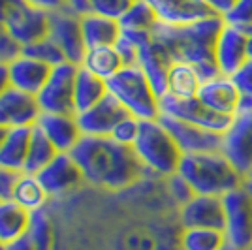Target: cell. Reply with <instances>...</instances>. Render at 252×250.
I'll list each match as a JSON object with an SVG mask.
<instances>
[{
    "instance_id": "cell-1",
    "label": "cell",
    "mask_w": 252,
    "mask_h": 250,
    "mask_svg": "<svg viewBox=\"0 0 252 250\" xmlns=\"http://www.w3.org/2000/svg\"><path fill=\"white\" fill-rule=\"evenodd\" d=\"M70 155L87 185L109 192L126 190L147 173L134 149L121 145L111 137L83 136Z\"/></svg>"
},
{
    "instance_id": "cell-2",
    "label": "cell",
    "mask_w": 252,
    "mask_h": 250,
    "mask_svg": "<svg viewBox=\"0 0 252 250\" xmlns=\"http://www.w3.org/2000/svg\"><path fill=\"white\" fill-rule=\"evenodd\" d=\"M222 27L224 19L215 15L185 27L158 25L153 32V38L166 47L173 61L196 66L203 79H207L219 73L215 62V45Z\"/></svg>"
},
{
    "instance_id": "cell-3",
    "label": "cell",
    "mask_w": 252,
    "mask_h": 250,
    "mask_svg": "<svg viewBox=\"0 0 252 250\" xmlns=\"http://www.w3.org/2000/svg\"><path fill=\"white\" fill-rule=\"evenodd\" d=\"M177 173L189 183L196 194L226 196L245 185V177L226 158L224 153L183 155Z\"/></svg>"
},
{
    "instance_id": "cell-4",
    "label": "cell",
    "mask_w": 252,
    "mask_h": 250,
    "mask_svg": "<svg viewBox=\"0 0 252 250\" xmlns=\"http://www.w3.org/2000/svg\"><path fill=\"white\" fill-rule=\"evenodd\" d=\"M107 94H111L134 119L153 121L160 117V96L137 64L125 66L115 73L107 81Z\"/></svg>"
},
{
    "instance_id": "cell-5",
    "label": "cell",
    "mask_w": 252,
    "mask_h": 250,
    "mask_svg": "<svg viewBox=\"0 0 252 250\" xmlns=\"http://www.w3.org/2000/svg\"><path fill=\"white\" fill-rule=\"evenodd\" d=\"M132 149L147 173H155L164 179L177 173L183 158L175 139L169 136V132L158 119L139 123V134Z\"/></svg>"
},
{
    "instance_id": "cell-6",
    "label": "cell",
    "mask_w": 252,
    "mask_h": 250,
    "mask_svg": "<svg viewBox=\"0 0 252 250\" xmlns=\"http://www.w3.org/2000/svg\"><path fill=\"white\" fill-rule=\"evenodd\" d=\"M224 201V235L228 245L239 250L252 247V194L239 187L222 196Z\"/></svg>"
},
{
    "instance_id": "cell-7",
    "label": "cell",
    "mask_w": 252,
    "mask_h": 250,
    "mask_svg": "<svg viewBox=\"0 0 252 250\" xmlns=\"http://www.w3.org/2000/svg\"><path fill=\"white\" fill-rule=\"evenodd\" d=\"M222 153L245 179L252 173V98H243L241 109L224 134Z\"/></svg>"
},
{
    "instance_id": "cell-8",
    "label": "cell",
    "mask_w": 252,
    "mask_h": 250,
    "mask_svg": "<svg viewBox=\"0 0 252 250\" xmlns=\"http://www.w3.org/2000/svg\"><path fill=\"white\" fill-rule=\"evenodd\" d=\"M4 29L19 47H27L47 36L49 11L36 8L27 0H13L11 8L4 17Z\"/></svg>"
},
{
    "instance_id": "cell-9",
    "label": "cell",
    "mask_w": 252,
    "mask_h": 250,
    "mask_svg": "<svg viewBox=\"0 0 252 250\" xmlns=\"http://www.w3.org/2000/svg\"><path fill=\"white\" fill-rule=\"evenodd\" d=\"M77 64L63 62L51 68L42 91L36 94V100L42 113H74V83Z\"/></svg>"
},
{
    "instance_id": "cell-10",
    "label": "cell",
    "mask_w": 252,
    "mask_h": 250,
    "mask_svg": "<svg viewBox=\"0 0 252 250\" xmlns=\"http://www.w3.org/2000/svg\"><path fill=\"white\" fill-rule=\"evenodd\" d=\"M158 121L175 139L183 155H200V153H220L224 145V134L211 132L177 117L160 113Z\"/></svg>"
},
{
    "instance_id": "cell-11",
    "label": "cell",
    "mask_w": 252,
    "mask_h": 250,
    "mask_svg": "<svg viewBox=\"0 0 252 250\" xmlns=\"http://www.w3.org/2000/svg\"><path fill=\"white\" fill-rule=\"evenodd\" d=\"M160 113L177 117L181 121H187L211 132H219V134H226L233 121V117H226V115L213 111L198 96L196 98H173L166 94L160 98Z\"/></svg>"
},
{
    "instance_id": "cell-12",
    "label": "cell",
    "mask_w": 252,
    "mask_h": 250,
    "mask_svg": "<svg viewBox=\"0 0 252 250\" xmlns=\"http://www.w3.org/2000/svg\"><path fill=\"white\" fill-rule=\"evenodd\" d=\"M47 36L61 47L66 61L74 64H81L83 55L87 51L81 34V15L70 10L68 6L49 11V29Z\"/></svg>"
},
{
    "instance_id": "cell-13",
    "label": "cell",
    "mask_w": 252,
    "mask_h": 250,
    "mask_svg": "<svg viewBox=\"0 0 252 250\" xmlns=\"http://www.w3.org/2000/svg\"><path fill=\"white\" fill-rule=\"evenodd\" d=\"M247 40H249L247 32L224 23L215 45V62L219 73L233 77L241 70L243 64L249 61Z\"/></svg>"
},
{
    "instance_id": "cell-14",
    "label": "cell",
    "mask_w": 252,
    "mask_h": 250,
    "mask_svg": "<svg viewBox=\"0 0 252 250\" xmlns=\"http://www.w3.org/2000/svg\"><path fill=\"white\" fill-rule=\"evenodd\" d=\"M198 98L213 111L226 117H235L243 104V94L233 77L222 73L203 79L198 91Z\"/></svg>"
},
{
    "instance_id": "cell-15",
    "label": "cell",
    "mask_w": 252,
    "mask_h": 250,
    "mask_svg": "<svg viewBox=\"0 0 252 250\" xmlns=\"http://www.w3.org/2000/svg\"><path fill=\"white\" fill-rule=\"evenodd\" d=\"M181 228H207L224 231V201L220 196L194 194L179 207Z\"/></svg>"
},
{
    "instance_id": "cell-16",
    "label": "cell",
    "mask_w": 252,
    "mask_h": 250,
    "mask_svg": "<svg viewBox=\"0 0 252 250\" xmlns=\"http://www.w3.org/2000/svg\"><path fill=\"white\" fill-rule=\"evenodd\" d=\"M125 117H128L125 107L119 104L111 94H107L104 100H100L91 109L75 115L81 134L94 137H109L111 132H113V128Z\"/></svg>"
},
{
    "instance_id": "cell-17",
    "label": "cell",
    "mask_w": 252,
    "mask_h": 250,
    "mask_svg": "<svg viewBox=\"0 0 252 250\" xmlns=\"http://www.w3.org/2000/svg\"><path fill=\"white\" fill-rule=\"evenodd\" d=\"M36 177L40 179L49 198L64 196L72 192L75 187H79L81 183H85L81 169L77 167L75 160L68 153H59Z\"/></svg>"
},
{
    "instance_id": "cell-18",
    "label": "cell",
    "mask_w": 252,
    "mask_h": 250,
    "mask_svg": "<svg viewBox=\"0 0 252 250\" xmlns=\"http://www.w3.org/2000/svg\"><path fill=\"white\" fill-rule=\"evenodd\" d=\"M40 113L42 111L38 100L32 94L23 93L13 87L0 94V126L6 130L34 126Z\"/></svg>"
},
{
    "instance_id": "cell-19",
    "label": "cell",
    "mask_w": 252,
    "mask_h": 250,
    "mask_svg": "<svg viewBox=\"0 0 252 250\" xmlns=\"http://www.w3.org/2000/svg\"><path fill=\"white\" fill-rule=\"evenodd\" d=\"M145 2L157 13L158 23L166 27H185L215 17V13L207 8L203 0H145Z\"/></svg>"
},
{
    "instance_id": "cell-20",
    "label": "cell",
    "mask_w": 252,
    "mask_h": 250,
    "mask_svg": "<svg viewBox=\"0 0 252 250\" xmlns=\"http://www.w3.org/2000/svg\"><path fill=\"white\" fill-rule=\"evenodd\" d=\"M36 128L42 132L45 139L55 147L57 153H72L74 147L83 137L75 115L68 113H40Z\"/></svg>"
},
{
    "instance_id": "cell-21",
    "label": "cell",
    "mask_w": 252,
    "mask_h": 250,
    "mask_svg": "<svg viewBox=\"0 0 252 250\" xmlns=\"http://www.w3.org/2000/svg\"><path fill=\"white\" fill-rule=\"evenodd\" d=\"M8 73H10V87L36 96L47 81L51 66L40 62L21 51L8 62Z\"/></svg>"
},
{
    "instance_id": "cell-22",
    "label": "cell",
    "mask_w": 252,
    "mask_h": 250,
    "mask_svg": "<svg viewBox=\"0 0 252 250\" xmlns=\"http://www.w3.org/2000/svg\"><path fill=\"white\" fill-rule=\"evenodd\" d=\"M173 64L171 55L166 51V47L155 38H151L147 43L139 47L137 66L145 72L151 85L155 87L157 94L162 98L166 94V81H168V70Z\"/></svg>"
},
{
    "instance_id": "cell-23",
    "label": "cell",
    "mask_w": 252,
    "mask_h": 250,
    "mask_svg": "<svg viewBox=\"0 0 252 250\" xmlns=\"http://www.w3.org/2000/svg\"><path fill=\"white\" fill-rule=\"evenodd\" d=\"M81 34L87 49L115 45L117 40L121 38V25L117 19L94 11H87L81 15Z\"/></svg>"
},
{
    "instance_id": "cell-24",
    "label": "cell",
    "mask_w": 252,
    "mask_h": 250,
    "mask_svg": "<svg viewBox=\"0 0 252 250\" xmlns=\"http://www.w3.org/2000/svg\"><path fill=\"white\" fill-rule=\"evenodd\" d=\"M32 126L11 128L6 132V137L0 145V169L23 173L27 164V153L31 145Z\"/></svg>"
},
{
    "instance_id": "cell-25",
    "label": "cell",
    "mask_w": 252,
    "mask_h": 250,
    "mask_svg": "<svg viewBox=\"0 0 252 250\" xmlns=\"http://www.w3.org/2000/svg\"><path fill=\"white\" fill-rule=\"evenodd\" d=\"M32 215L13 199H0V245L6 247L27 237Z\"/></svg>"
},
{
    "instance_id": "cell-26",
    "label": "cell",
    "mask_w": 252,
    "mask_h": 250,
    "mask_svg": "<svg viewBox=\"0 0 252 250\" xmlns=\"http://www.w3.org/2000/svg\"><path fill=\"white\" fill-rule=\"evenodd\" d=\"M201 83H203V75L196 66H192L189 62H181V61H173V64L168 70L166 94L173 96V98H196Z\"/></svg>"
},
{
    "instance_id": "cell-27",
    "label": "cell",
    "mask_w": 252,
    "mask_h": 250,
    "mask_svg": "<svg viewBox=\"0 0 252 250\" xmlns=\"http://www.w3.org/2000/svg\"><path fill=\"white\" fill-rule=\"evenodd\" d=\"M107 96V81L96 77L85 68H77L74 83V113H83Z\"/></svg>"
},
{
    "instance_id": "cell-28",
    "label": "cell",
    "mask_w": 252,
    "mask_h": 250,
    "mask_svg": "<svg viewBox=\"0 0 252 250\" xmlns=\"http://www.w3.org/2000/svg\"><path fill=\"white\" fill-rule=\"evenodd\" d=\"M87 72L94 73L96 77L109 81L115 73L125 68V62L121 59L115 45H105V47H93L87 49L83 55V61L79 64Z\"/></svg>"
},
{
    "instance_id": "cell-29",
    "label": "cell",
    "mask_w": 252,
    "mask_h": 250,
    "mask_svg": "<svg viewBox=\"0 0 252 250\" xmlns=\"http://www.w3.org/2000/svg\"><path fill=\"white\" fill-rule=\"evenodd\" d=\"M11 199L32 215V213H38V211H42L45 207V203L49 199V194L45 192V188L42 187L40 179L36 177V175L21 173L19 179H17V183H15Z\"/></svg>"
},
{
    "instance_id": "cell-30",
    "label": "cell",
    "mask_w": 252,
    "mask_h": 250,
    "mask_svg": "<svg viewBox=\"0 0 252 250\" xmlns=\"http://www.w3.org/2000/svg\"><path fill=\"white\" fill-rule=\"evenodd\" d=\"M228 239L220 229L207 228H181L179 250H224Z\"/></svg>"
},
{
    "instance_id": "cell-31",
    "label": "cell",
    "mask_w": 252,
    "mask_h": 250,
    "mask_svg": "<svg viewBox=\"0 0 252 250\" xmlns=\"http://www.w3.org/2000/svg\"><path fill=\"white\" fill-rule=\"evenodd\" d=\"M121 31L130 32H155L158 25L157 13L145 0H132L125 15L119 19Z\"/></svg>"
},
{
    "instance_id": "cell-32",
    "label": "cell",
    "mask_w": 252,
    "mask_h": 250,
    "mask_svg": "<svg viewBox=\"0 0 252 250\" xmlns=\"http://www.w3.org/2000/svg\"><path fill=\"white\" fill-rule=\"evenodd\" d=\"M57 155H59V153L55 151V147L45 139V136H43L36 126H32L31 145H29L27 164H25V171H23V173L38 175V173H40L43 167L47 166Z\"/></svg>"
},
{
    "instance_id": "cell-33",
    "label": "cell",
    "mask_w": 252,
    "mask_h": 250,
    "mask_svg": "<svg viewBox=\"0 0 252 250\" xmlns=\"http://www.w3.org/2000/svg\"><path fill=\"white\" fill-rule=\"evenodd\" d=\"M27 239L31 241L34 250H51L53 249V226L51 220L42 211L32 213L31 228L27 233Z\"/></svg>"
},
{
    "instance_id": "cell-34",
    "label": "cell",
    "mask_w": 252,
    "mask_h": 250,
    "mask_svg": "<svg viewBox=\"0 0 252 250\" xmlns=\"http://www.w3.org/2000/svg\"><path fill=\"white\" fill-rule=\"evenodd\" d=\"M21 51L25 53V55H29V57H32V59L40 61V62L51 66V68L66 62L64 53L61 51V47L53 42L49 36H45V38H42V40H38V42H34V43H31V45H27V47H23Z\"/></svg>"
},
{
    "instance_id": "cell-35",
    "label": "cell",
    "mask_w": 252,
    "mask_h": 250,
    "mask_svg": "<svg viewBox=\"0 0 252 250\" xmlns=\"http://www.w3.org/2000/svg\"><path fill=\"white\" fill-rule=\"evenodd\" d=\"M139 119H134V117H125L119 125L113 128V132H111V139L117 141V143H121V145H126V147H134L137 139V134H139Z\"/></svg>"
},
{
    "instance_id": "cell-36",
    "label": "cell",
    "mask_w": 252,
    "mask_h": 250,
    "mask_svg": "<svg viewBox=\"0 0 252 250\" xmlns=\"http://www.w3.org/2000/svg\"><path fill=\"white\" fill-rule=\"evenodd\" d=\"M224 23L252 34V0H239L235 8L224 17Z\"/></svg>"
},
{
    "instance_id": "cell-37",
    "label": "cell",
    "mask_w": 252,
    "mask_h": 250,
    "mask_svg": "<svg viewBox=\"0 0 252 250\" xmlns=\"http://www.w3.org/2000/svg\"><path fill=\"white\" fill-rule=\"evenodd\" d=\"M130 2L132 0H89V10L119 21L128 10Z\"/></svg>"
},
{
    "instance_id": "cell-38",
    "label": "cell",
    "mask_w": 252,
    "mask_h": 250,
    "mask_svg": "<svg viewBox=\"0 0 252 250\" xmlns=\"http://www.w3.org/2000/svg\"><path fill=\"white\" fill-rule=\"evenodd\" d=\"M168 179V192L169 196L173 198V201L177 203L179 207H183L189 199L194 198V190H192V187H190L189 183L185 181V179L181 177L179 173H173V175H169Z\"/></svg>"
},
{
    "instance_id": "cell-39",
    "label": "cell",
    "mask_w": 252,
    "mask_h": 250,
    "mask_svg": "<svg viewBox=\"0 0 252 250\" xmlns=\"http://www.w3.org/2000/svg\"><path fill=\"white\" fill-rule=\"evenodd\" d=\"M21 53V47L15 43L8 31L4 29V25L0 23V62L8 64L11 59H15Z\"/></svg>"
},
{
    "instance_id": "cell-40",
    "label": "cell",
    "mask_w": 252,
    "mask_h": 250,
    "mask_svg": "<svg viewBox=\"0 0 252 250\" xmlns=\"http://www.w3.org/2000/svg\"><path fill=\"white\" fill-rule=\"evenodd\" d=\"M233 81L237 83L243 98H252V59L241 66V70L233 75Z\"/></svg>"
},
{
    "instance_id": "cell-41",
    "label": "cell",
    "mask_w": 252,
    "mask_h": 250,
    "mask_svg": "<svg viewBox=\"0 0 252 250\" xmlns=\"http://www.w3.org/2000/svg\"><path fill=\"white\" fill-rule=\"evenodd\" d=\"M21 173H13V171H6L0 169V199H11L15 183Z\"/></svg>"
},
{
    "instance_id": "cell-42",
    "label": "cell",
    "mask_w": 252,
    "mask_h": 250,
    "mask_svg": "<svg viewBox=\"0 0 252 250\" xmlns=\"http://www.w3.org/2000/svg\"><path fill=\"white\" fill-rule=\"evenodd\" d=\"M203 2L207 4V8H209L215 15H219V17L224 19V17L235 8V4H237L239 0H203Z\"/></svg>"
},
{
    "instance_id": "cell-43",
    "label": "cell",
    "mask_w": 252,
    "mask_h": 250,
    "mask_svg": "<svg viewBox=\"0 0 252 250\" xmlns=\"http://www.w3.org/2000/svg\"><path fill=\"white\" fill-rule=\"evenodd\" d=\"M27 2L36 6V8H42L45 11H55L66 6V0H27Z\"/></svg>"
},
{
    "instance_id": "cell-44",
    "label": "cell",
    "mask_w": 252,
    "mask_h": 250,
    "mask_svg": "<svg viewBox=\"0 0 252 250\" xmlns=\"http://www.w3.org/2000/svg\"><path fill=\"white\" fill-rule=\"evenodd\" d=\"M10 89V73H8V64L0 62V94Z\"/></svg>"
},
{
    "instance_id": "cell-45",
    "label": "cell",
    "mask_w": 252,
    "mask_h": 250,
    "mask_svg": "<svg viewBox=\"0 0 252 250\" xmlns=\"http://www.w3.org/2000/svg\"><path fill=\"white\" fill-rule=\"evenodd\" d=\"M2 250H34V247H32L31 241L27 239V237H23V239L17 241V243H11V245L2 247Z\"/></svg>"
},
{
    "instance_id": "cell-46",
    "label": "cell",
    "mask_w": 252,
    "mask_h": 250,
    "mask_svg": "<svg viewBox=\"0 0 252 250\" xmlns=\"http://www.w3.org/2000/svg\"><path fill=\"white\" fill-rule=\"evenodd\" d=\"M11 4H13V0H0V23L4 21L6 13L11 8Z\"/></svg>"
},
{
    "instance_id": "cell-47",
    "label": "cell",
    "mask_w": 252,
    "mask_h": 250,
    "mask_svg": "<svg viewBox=\"0 0 252 250\" xmlns=\"http://www.w3.org/2000/svg\"><path fill=\"white\" fill-rule=\"evenodd\" d=\"M247 53H249V59H252V34H249V40H247Z\"/></svg>"
},
{
    "instance_id": "cell-48",
    "label": "cell",
    "mask_w": 252,
    "mask_h": 250,
    "mask_svg": "<svg viewBox=\"0 0 252 250\" xmlns=\"http://www.w3.org/2000/svg\"><path fill=\"white\" fill-rule=\"evenodd\" d=\"M6 132H8V130L0 126V145H2V141H4V137H6Z\"/></svg>"
},
{
    "instance_id": "cell-49",
    "label": "cell",
    "mask_w": 252,
    "mask_h": 250,
    "mask_svg": "<svg viewBox=\"0 0 252 250\" xmlns=\"http://www.w3.org/2000/svg\"><path fill=\"white\" fill-rule=\"evenodd\" d=\"M245 187L249 188V192L252 194V179H245Z\"/></svg>"
},
{
    "instance_id": "cell-50",
    "label": "cell",
    "mask_w": 252,
    "mask_h": 250,
    "mask_svg": "<svg viewBox=\"0 0 252 250\" xmlns=\"http://www.w3.org/2000/svg\"><path fill=\"white\" fill-rule=\"evenodd\" d=\"M224 250H239V249H235V247H231V245H228V247H226Z\"/></svg>"
},
{
    "instance_id": "cell-51",
    "label": "cell",
    "mask_w": 252,
    "mask_h": 250,
    "mask_svg": "<svg viewBox=\"0 0 252 250\" xmlns=\"http://www.w3.org/2000/svg\"><path fill=\"white\" fill-rule=\"evenodd\" d=\"M247 179H252V173H251V175H249V177H247Z\"/></svg>"
},
{
    "instance_id": "cell-52",
    "label": "cell",
    "mask_w": 252,
    "mask_h": 250,
    "mask_svg": "<svg viewBox=\"0 0 252 250\" xmlns=\"http://www.w3.org/2000/svg\"><path fill=\"white\" fill-rule=\"evenodd\" d=\"M0 250H2V245H0Z\"/></svg>"
},
{
    "instance_id": "cell-53",
    "label": "cell",
    "mask_w": 252,
    "mask_h": 250,
    "mask_svg": "<svg viewBox=\"0 0 252 250\" xmlns=\"http://www.w3.org/2000/svg\"><path fill=\"white\" fill-rule=\"evenodd\" d=\"M249 250H252V247H251V249H249Z\"/></svg>"
}]
</instances>
